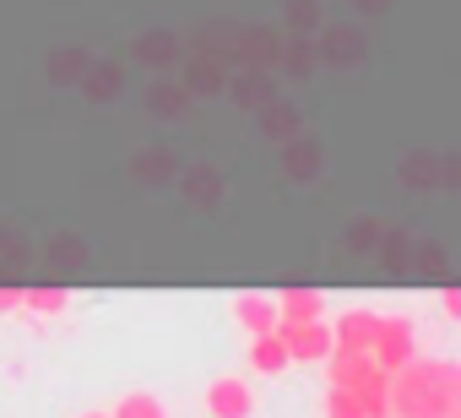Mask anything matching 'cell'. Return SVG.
<instances>
[{"label": "cell", "mask_w": 461, "mask_h": 418, "mask_svg": "<svg viewBox=\"0 0 461 418\" xmlns=\"http://www.w3.org/2000/svg\"><path fill=\"white\" fill-rule=\"evenodd\" d=\"M283 168H288L294 179H310V174L321 168V147H315V141H294V136H288V141H283Z\"/></svg>", "instance_id": "4fadbf2b"}, {"label": "cell", "mask_w": 461, "mask_h": 418, "mask_svg": "<svg viewBox=\"0 0 461 418\" xmlns=\"http://www.w3.org/2000/svg\"><path fill=\"white\" fill-rule=\"evenodd\" d=\"M261 131L272 141H288V136H299V114L283 109V104H261Z\"/></svg>", "instance_id": "5bb4252c"}, {"label": "cell", "mask_w": 461, "mask_h": 418, "mask_svg": "<svg viewBox=\"0 0 461 418\" xmlns=\"http://www.w3.org/2000/svg\"><path fill=\"white\" fill-rule=\"evenodd\" d=\"M326 418H364V407H358V396H353V386H326Z\"/></svg>", "instance_id": "9a60e30c"}, {"label": "cell", "mask_w": 461, "mask_h": 418, "mask_svg": "<svg viewBox=\"0 0 461 418\" xmlns=\"http://www.w3.org/2000/svg\"><path fill=\"white\" fill-rule=\"evenodd\" d=\"M439 310H445L450 321H461V288H456V283H445V288H439Z\"/></svg>", "instance_id": "d4e9b609"}, {"label": "cell", "mask_w": 461, "mask_h": 418, "mask_svg": "<svg viewBox=\"0 0 461 418\" xmlns=\"http://www.w3.org/2000/svg\"><path fill=\"white\" fill-rule=\"evenodd\" d=\"M66 304H71V288H66V283H39V288L23 283V310H33V315L50 321V315H60Z\"/></svg>", "instance_id": "8fae6325"}, {"label": "cell", "mask_w": 461, "mask_h": 418, "mask_svg": "<svg viewBox=\"0 0 461 418\" xmlns=\"http://www.w3.org/2000/svg\"><path fill=\"white\" fill-rule=\"evenodd\" d=\"M82 71H87V55H82V50H71V55L60 50V55H55V71H50V77H55V82H66V77H82Z\"/></svg>", "instance_id": "44dd1931"}, {"label": "cell", "mask_w": 461, "mask_h": 418, "mask_svg": "<svg viewBox=\"0 0 461 418\" xmlns=\"http://www.w3.org/2000/svg\"><path fill=\"white\" fill-rule=\"evenodd\" d=\"M326 364H331V369H326V375H331V386H358V380L375 369V359H369L364 348H331V353H326Z\"/></svg>", "instance_id": "9c48e42d"}, {"label": "cell", "mask_w": 461, "mask_h": 418, "mask_svg": "<svg viewBox=\"0 0 461 418\" xmlns=\"http://www.w3.org/2000/svg\"><path fill=\"white\" fill-rule=\"evenodd\" d=\"M375 326H380V315L364 310V304H353V310H342V315L331 321V348H364V353H369Z\"/></svg>", "instance_id": "5b68a950"}, {"label": "cell", "mask_w": 461, "mask_h": 418, "mask_svg": "<svg viewBox=\"0 0 461 418\" xmlns=\"http://www.w3.org/2000/svg\"><path fill=\"white\" fill-rule=\"evenodd\" d=\"M250 369L256 375H283L288 369V348H283L277 332H256L250 337Z\"/></svg>", "instance_id": "30bf717a"}, {"label": "cell", "mask_w": 461, "mask_h": 418, "mask_svg": "<svg viewBox=\"0 0 461 418\" xmlns=\"http://www.w3.org/2000/svg\"><path fill=\"white\" fill-rule=\"evenodd\" d=\"M147 104H152V114H163V120H179V114H185V93H179V87H152Z\"/></svg>", "instance_id": "d6986e66"}, {"label": "cell", "mask_w": 461, "mask_h": 418, "mask_svg": "<svg viewBox=\"0 0 461 418\" xmlns=\"http://www.w3.org/2000/svg\"><path fill=\"white\" fill-rule=\"evenodd\" d=\"M294 28H299V33L315 28V6H310V0H294Z\"/></svg>", "instance_id": "4316f807"}, {"label": "cell", "mask_w": 461, "mask_h": 418, "mask_svg": "<svg viewBox=\"0 0 461 418\" xmlns=\"http://www.w3.org/2000/svg\"><path fill=\"white\" fill-rule=\"evenodd\" d=\"M364 55V39L358 33H326V60L342 66V60H358Z\"/></svg>", "instance_id": "e0dca14e"}, {"label": "cell", "mask_w": 461, "mask_h": 418, "mask_svg": "<svg viewBox=\"0 0 461 418\" xmlns=\"http://www.w3.org/2000/svg\"><path fill=\"white\" fill-rule=\"evenodd\" d=\"M310 60H315V55H310V44H294V50H288V71H294V77H310V71H315Z\"/></svg>", "instance_id": "cb8c5ba5"}, {"label": "cell", "mask_w": 461, "mask_h": 418, "mask_svg": "<svg viewBox=\"0 0 461 418\" xmlns=\"http://www.w3.org/2000/svg\"><path fill=\"white\" fill-rule=\"evenodd\" d=\"M234 93H240V104H256V109L272 104V82H267V77H240Z\"/></svg>", "instance_id": "ffe728a7"}, {"label": "cell", "mask_w": 461, "mask_h": 418, "mask_svg": "<svg viewBox=\"0 0 461 418\" xmlns=\"http://www.w3.org/2000/svg\"><path fill=\"white\" fill-rule=\"evenodd\" d=\"M23 310V283H0V315Z\"/></svg>", "instance_id": "484cf974"}, {"label": "cell", "mask_w": 461, "mask_h": 418, "mask_svg": "<svg viewBox=\"0 0 461 418\" xmlns=\"http://www.w3.org/2000/svg\"><path fill=\"white\" fill-rule=\"evenodd\" d=\"M190 87H222V71H217V60H201V66L190 71Z\"/></svg>", "instance_id": "7402d4cb"}, {"label": "cell", "mask_w": 461, "mask_h": 418, "mask_svg": "<svg viewBox=\"0 0 461 418\" xmlns=\"http://www.w3.org/2000/svg\"><path fill=\"white\" fill-rule=\"evenodd\" d=\"M369 359H375L380 369H402V364H412V359H418V326H412L407 315H380L375 342H369Z\"/></svg>", "instance_id": "7a4b0ae2"}, {"label": "cell", "mask_w": 461, "mask_h": 418, "mask_svg": "<svg viewBox=\"0 0 461 418\" xmlns=\"http://www.w3.org/2000/svg\"><path fill=\"white\" fill-rule=\"evenodd\" d=\"M326 315V294L310 283H288L277 294V321H321Z\"/></svg>", "instance_id": "8992f818"}, {"label": "cell", "mask_w": 461, "mask_h": 418, "mask_svg": "<svg viewBox=\"0 0 461 418\" xmlns=\"http://www.w3.org/2000/svg\"><path fill=\"white\" fill-rule=\"evenodd\" d=\"M206 413L212 418H256V391L240 375H217L206 386Z\"/></svg>", "instance_id": "277c9868"}, {"label": "cell", "mask_w": 461, "mask_h": 418, "mask_svg": "<svg viewBox=\"0 0 461 418\" xmlns=\"http://www.w3.org/2000/svg\"><path fill=\"white\" fill-rule=\"evenodd\" d=\"M385 418H391V413H385Z\"/></svg>", "instance_id": "f546056e"}, {"label": "cell", "mask_w": 461, "mask_h": 418, "mask_svg": "<svg viewBox=\"0 0 461 418\" xmlns=\"http://www.w3.org/2000/svg\"><path fill=\"white\" fill-rule=\"evenodd\" d=\"M77 418H109V413H77Z\"/></svg>", "instance_id": "f1b7e54d"}, {"label": "cell", "mask_w": 461, "mask_h": 418, "mask_svg": "<svg viewBox=\"0 0 461 418\" xmlns=\"http://www.w3.org/2000/svg\"><path fill=\"white\" fill-rule=\"evenodd\" d=\"M82 77H87V98H114L120 93V71L114 66H87Z\"/></svg>", "instance_id": "ac0fdd59"}, {"label": "cell", "mask_w": 461, "mask_h": 418, "mask_svg": "<svg viewBox=\"0 0 461 418\" xmlns=\"http://www.w3.org/2000/svg\"><path fill=\"white\" fill-rule=\"evenodd\" d=\"M217 190H222V185H217V174H212V168L185 174V195H190L195 206H217Z\"/></svg>", "instance_id": "2e32d148"}, {"label": "cell", "mask_w": 461, "mask_h": 418, "mask_svg": "<svg viewBox=\"0 0 461 418\" xmlns=\"http://www.w3.org/2000/svg\"><path fill=\"white\" fill-rule=\"evenodd\" d=\"M461 369L450 359H412L391 369V418H456Z\"/></svg>", "instance_id": "6da1fadb"}, {"label": "cell", "mask_w": 461, "mask_h": 418, "mask_svg": "<svg viewBox=\"0 0 461 418\" xmlns=\"http://www.w3.org/2000/svg\"><path fill=\"white\" fill-rule=\"evenodd\" d=\"M277 337L288 348V364H326L331 353V326L321 321H277Z\"/></svg>", "instance_id": "3957f363"}, {"label": "cell", "mask_w": 461, "mask_h": 418, "mask_svg": "<svg viewBox=\"0 0 461 418\" xmlns=\"http://www.w3.org/2000/svg\"><path fill=\"white\" fill-rule=\"evenodd\" d=\"M109 418H168V407H163L158 391H125Z\"/></svg>", "instance_id": "7c38bea8"}, {"label": "cell", "mask_w": 461, "mask_h": 418, "mask_svg": "<svg viewBox=\"0 0 461 418\" xmlns=\"http://www.w3.org/2000/svg\"><path fill=\"white\" fill-rule=\"evenodd\" d=\"M136 168H141V174H147V179H152V174H168V158H163V152H158V158H141V163H136Z\"/></svg>", "instance_id": "83f0119b"}, {"label": "cell", "mask_w": 461, "mask_h": 418, "mask_svg": "<svg viewBox=\"0 0 461 418\" xmlns=\"http://www.w3.org/2000/svg\"><path fill=\"white\" fill-rule=\"evenodd\" d=\"M234 321L256 337V332H277V299L272 294H240L234 299Z\"/></svg>", "instance_id": "52a82bcc"}, {"label": "cell", "mask_w": 461, "mask_h": 418, "mask_svg": "<svg viewBox=\"0 0 461 418\" xmlns=\"http://www.w3.org/2000/svg\"><path fill=\"white\" fill-rule=\"evenodd\" d=\"M136 55H147V60H168V55H174V39H141Z\"/></svg>", "instance_id": "603a6c76"}, {"label": "cell", "mask_w": 461, "mask_h": 418, "mask_svg": "<svg viewBox=\"0 0 461 418\" xmlns=\"http://www.w3.org/2000/svg\"><path fill=\"white\" fill-rule=\"evenodd\" d=\"M353 396H358V407H364V418H385L391 413V369H369L358 386H353Z\"/></svg>", "instance_id": "ba28073f"}]
</instances>
